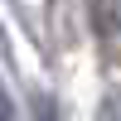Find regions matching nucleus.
<instances>
[{
	"mask_svg": "<svg viewBox=\"0 0 121 121\" xmlns=\"http://www.w3.org/2000/svg\"><path fill=\"white\" fill-rule=\"evenodd\" d=\"M87 10H92V29L102 48L121 63V0H87Z\"/></svg>",
	"mask_w": 121,
	"mask_h": 121,
	"instance_id": "obj_1",
	"label": "nucleus"
},
{
	"mask_svg": "<svg viewBox=\"0 0 121 121\" xmlns=\"http://www.w3.org/2000/svg\"><path fill=\"white\" fill-rule=\"evenodd\" d=\"M0 121H15V102H10L5 87H0Z\"/></svg>",
	"mask_w": 121,
	"mask_h": 121,
	"instance_id": "obj_2",
	"label": "nucleus"
}]
</instances>
